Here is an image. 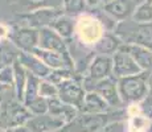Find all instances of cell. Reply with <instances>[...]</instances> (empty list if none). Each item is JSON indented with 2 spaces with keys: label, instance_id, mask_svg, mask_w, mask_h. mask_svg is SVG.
I'll return each mask as SVG.
<instances>
[{
  "label": "cell",
  "instance_id": "obj_21",
  "mask_svg": "<svg viewBox=\"0 0 152 132\" xmlns=\"http://www.w3.org/2000/svg\"><path fill=\"white\" fill-rule=\"evenodd\" d=\"M13 8L19 13L33 12L42 8H62V0H17Z\"/></svg>",
  "mask_w": 152,
  "mask_h": 132
},
{
  "label": "cell",
  "instance_id": "obj_41",
  "mask_svg": "<svg viewBox=\"0 0 152 132\" xmlns=\"http://www.w3.org/2000/svg\"><path fill=\"white\" fill-rule=\"evenodd\" d=\"M5 132H12V128H7V131Z\"/></svg>",
  "mask_w": 152,
  "mask_h": 132
},
{
  "label": "cell",
  "instance_id": "obj_4",
  "mask_svg": "<svg viewBox=\"0 0 152 132\" xmlns=\"http://www.w3.org/2000/svg\"><path fill=\"white\" fill-rule=\"evenodd\" d=\"M82 85L86 91L98 93L114 110H118L122 106H124L123 102H122L121 95H119L118 78H115L114 75L97 82H82Z\"/></svg>",
  "mask_w": 152,
  "mask_h": 132
},
{
  "label": "cell",
  "instance_id": "obj_7",
  "mask_svg": "<svg viewBox=\"0 0 152 132\" xmlns=\"http://www.w3.org/2000/svg\"><path fill=\"white\" fill-rule=\"evenodd\" d=\"M58 86V98L66 104H70L73 107L78 108L81 111L83 104V99L86 95L82 82H80L77 78H69L62 81Z\"/></svg>",
  "mask_w": 152,
  "mask_h": 132
},
{
  "label": "cell",
  "instance_id": "obj_6",
  "mask_svg": "<svg viewBox=\"0 0 152 132\" xmlns=\"http://www.w3.org/2000/svg\"><path fill=\"white\" fill-rule=\"evenodd\" d=\"M39 29L31 26H15L11 28L8 40L19 52L33 53L34 49L39 48Z\"/></svg>",
  "mask_w": 152,
  "mask_h": 132
},
{
  "label": "cell",
  "instance_id": "obj_38",
  "mask_svg": "<svg viewBox=\"0 0 152 132\" xmlns=\"http://www.w3.org/2000/svg\"><path fill=\"white\" fill-rule=\"evenodd\" d=\"M145 132H152V120H151V124H150V127L147 128V131Z\"/></svg>",
  "mask_w": 152,
  "mask_h": 132
},
{
  "label": "cell",
  "instance_id": "obj_23",
  "mask_svg": "<svg viewBox=\"0 0 152 132\" xmlns=\"http://www.w3.org/2000/svg\"><path fill=\"white\" fill-rule=\"evenodd\" d=\"M75 23L77 21H74V17H70L68 15L62 13L52 23L50 28L54 29L60 36H62L68 41L75 34Z\"/></svg>",
  "mask_w": 152,
  "mask_h": 132
},
{
  "label": "cell",
  "instance_id": "obj_31",
  "mask_svg": "<svg viewBox=\"0 0 152 132\" xmlns=\"http://www.w3.org/2000/svg\"><path fill=\"white\" fill-rule=\"evenodd\" d=\"M0 82L7 85L8 87H13L15 83V71L12 65H3L0 69Z\"/></svg>",
  "mask_w": 152,
  "mask_h": 132
},
{
  "label": "cell",
  "instance_id": "obj_39",
  "mask_svg": "<svg viewBox=\"0 0 152 132\" xmlns=\"http://www.w3.org/2000/svg\"><path fill=\"white\" fill-rule=\"evenodd\" d=\"M7 131V128H4V127H1V125H0V132H5Z\"/></svg>",
  "mask_w": 152,
  "mask_h": 132
},
{
  "label": "cell",
  "instance_id": "obj_26",
  "mask_svg": "<svg viewBox=\"0 0 152 132\" xmlns=\"http://www.w3.org/2000/svg\"><path fill=\"white\" fill-rule=\"evenodd\" d=\"M40 83H41V78L28 73L27 86H25V94H24V104L33 101L34 98H37L40 95Z\"/></svg>",
  "mask_w": 152,
  "mask_h": 132
},
{
  "label": "cell",
  "instance_id": "obj_1",
  "mask_svg": "<svg viewBox=\"0 0 152 132\" xmlns=\"http://www.w3.org/2000/svg\"><path fill=\"white\" fill-rule=\"evenodd\" d=\"M148 73H139L135 75L118 78V90L123 104H134L143 102L150 94L148 89Z\"/></svg>",
  "mask_w": 152,
  "mask_h": 132
},
{
  "label": "cell",
  "instance_id": "obj_28",
  "mask_svg": "<svg viewBox=\"0 0 152 132\" xmlns=\"http://www.w3.org/2000/svg\"><path fill=\"white\" fill-rule=\"evenodd\" d=\"M25 106H27L29 112H31L33 116L44 115V114H48V111H49L48 99L44 98V96H41V95H39L37 98H34L33 101L25 103Z\"/></svg>",
  "mask_w": 152,
  "mask_h": 132
},
{
  "label": "cell",
  "instance_id": "obj_8",
  "mask_svg": "<svg viewBox=\"0 0 152 132\" xmlns=\"http://www.w3.org/2000/svg\"><path fill=\"white\" fill-rule=\"evenodd\" d=\"M113 75V57L95 54L89 65L82 82H97Z\"/></svg>",
  "mask_w": 152,
  "mask_h": 132
},
{
  "label": "cell",
  "instance_id": "obj_44",
  "mask_svg": "<svg viewBox=\"0 0 152 132\" xmlns=\"http://www.w3.org/2000/svg\"><path fill=\"white\" fill-rule=\"evenodd\" d=\"M128 132H135V131H128Z\"/></svg>",
  "mask_w": 152,
  "mask_h": 132
},
{
  "label": "cell",
  "instance_id": "obj_16",
  "mask_svg": "<svg viewBox=\"0 0 152 132\" xmlns=\"http://www.w3.org/2000/svg\"><path fill=\"white\" fill-rule=\"evenodd\" d=\"M19 61L21 62V65L27 69L28 73L37 75V77H40L41 79L48 78L49 74L52 73L50 67L46 66L34 53L20 52L19 53Z\"/></svg>",
  "mask_w": 152,
  "mask_h": 132
},
{
  "label": "cell",
  "instance_id": "obj_36",
  "mask_svg": "<svg viewBox=\"0 0 152 132\" xmlns=\"http://www.w3.org/2000/svg\"><path fill=\"white\" fill-rule=\"evenodd\" d=\"M147 82H148V89H150V94H152V73H151V74H148Z\"/></svg>",
  "mask_w": 152,
  "mask_h": 132
},
{
  "label": "cell",
  "instance_id": "obj_13",
  "mask_svg": "<svg viewBox=\"0 0 152 132\" xmlns=\"http://www.w3.org/2000/svg\"><path fill=\"white\" fill-rule=\"evenodd\" d=\"M40 37H39V48L46 49V50H54V52H69L68 41L62 36L57 33L50 26H44L39 29Z\"/></svg>",
  "mask_w": 152,
  "mask_h": 132
},
{
  "label": "cell",
  "instance_id": "obj_12",
  "mask_svg": "<svg viewBox=\"0 0 152 132\" xmlns=\"http://www.w3.org/2000/svg\"><path fill=\"white\" fill-rule=\"evenodd\" d=\"M139 3V0H114V1L102 4L101 8L106 13H109L113 19L121 23L132 17L134 11L138 7Z\"/></svg>",
  "mask_w": 152,
  "mask_h": 132
},
{
  "label": "cell",
  "instance_id": "obj_25",
  "mask_svg": "<svg viewBox=\"0 0 152 132\" xmlns=\"http://www.w3.org/2000/svg\"><path fill=\"white\" fill-rule=\"evenodd\" d=\"M131 19L136 23H152V0L140 1Z\"/></svg>",
  "mask_w": 152,
  "mask_h": 132
},
{
  "label": "cell",
  "instance_id": "obj_19",
  "mask_svg": "<svg viewBox=\"0 0 152 132\" xmlns=\"http://www.w3.org/2000/svg\"><path fill=\"white\" fill-rule=\"evenodd\" d=\"M32 114L29 112L27 106L16 99L15 102H11L8 106V112H7V123L8 127H17V125H25L32 118Z\"/></svg>",
  "mask_w": 152,
  "mask_h": 132
},
{
  "label": "cell",
  "instance_id": "obj_24",
  "mask_svg": "<svg viewBox=\"0 0 152 132\" xmlns=\"http://www.w3.org/2000/svg\"><path fill=\"white\" fill-rule=\"evenodd\" d=\"M86 0H62L64 13L70 17H80L87 11Z\"/></svg>",
  "mask_w": 152,
  "mask_h": 132
},
{
  "label": "cell",
  "instance_id": "obj_2",
  "mask_svg": "<svg viewBox=\"0 0 152 132\" xmlns=\"http://www.w3.org/2000/svg\"><path fill=\"white\" fill-rule=\"evenodd\" d=\"M114 33L121 37L123 44H135L152 49V23H136L128 19L118 23Z\"/></svg>",
  "mask_w": 152,
  "mask_h": 132
},
{
  "label": "cell",
  "instance_id": "obj_22",
  "mask_svg": "<svg viewBox=\"0 0 152 132\" xmlns=\"http://www.w3.org/2000/svg\"><path fill=\"white\" fill-rule=\"evenodd\" d=\"M12 66L15 71V83H13L15 96H16V99L19 102L24 103V94H25V86H27V79H28V71L21 65L19 58L13 61Z\"/></svg>",
  "mask_w": 152,
  "mask_h": 132
},
{
  "label": "cell",
  "instance_id": "obj_5",
  "mask_svg": "<svg viewBox=\"0 0 152 132\" xmlns=\"http://www.w3.org/2000/svg\"><path fill=\"white\" fill-rule=\"evenodd\" d=\"M116 112H106V114H82L77 116L72 123H69V127L73 132H97L101 130L107 123L114 122V120H122L113 118Z\"/></svg>",
  "mask_w": 152,
  "mask_h": 132
},
{
  "label": "cell",
  "instance_id": "obj_18",
  "mask_svg": "<svg viewBox=\"0 0 152 132\" xmlns=\"http://www.w3.org/2000/svg\"><path fill=\"white\" fill-rule=\"evenodd\" d=\"M48 104H49V114L57 116V118L62 119L66 123V125L69 123H72L73 120L77 118L81 114V111L78 108L73 107L70 104H66L65 102H62L60 98H52L48 99Z\"/></svg>",
  "mask_w": 152,
  "mask_h": 132
},
{
  "label": "cell",
  "instance_id": "obj_33",
  "mask_svg": "<svg viewBox=\"0 0 152 132\" xmlns=\"http://www.w3.org/2000/svg\"><path fill=\"white\" fill-rule=\"evenodd\" d=\"M10 32H11V28H8V26L4 25V24H0V41L8 40Z\"/></svg>",
  "mask_w": 152,
  "mask_h": 132
},
{
  "label": "cell",
  "instance_id": "obj_45",
  "mask_svg": "<svg viewBox=\"0 0 152 132\" xmlns=\"http://www.w3.org/2000/svg\"><path fill=\"white\" fill-rule=\"evenodd\" d=\"M0 114H1V111H0Z\"/></svg>",
  "mask_w": 152,
  "mask_h": 132
},
{
  "label": "cell",
  "instance_id": "obj_40",
  "mask_svg": "<svg viewBox=\"0 0 152 132\" xmlns=\"http://www.w3.org/2000/svg\"><path fill=\"white\" fill-rule=\"evenodd\" d=\"M110 1H114V0H103V4H106V3H110Z\"/></svg>",
  "mask_w": 152,
  "mask_h": 132
},
{
  "label": "cell",
  "instance_id": "obj_3",
  "mask_svg": "<svg viewBox=\"0 0 152 132\" xmlns=\"http://www.w3.org/2000/svg\"><path fill=\"white\" fill-rule=\"evenodd\" d=\"M104 32L106 29L93 13H83L82 16L78 17L75 23V34L80 39V42L85 46H93L103 36Z\"/></svg>",
  "mask_w": 152,
  "mask_h": 132
},
{
  "label": "cell",
  "instance_id": "obj_42",
  "mask_svg": "<svg viewBox=\"0 0 152 132\" xmlns=\"http://www.w3.org/2000/svg\"><path fill=\"white\" fill-rule=\"evenodd\" d=\"M1 67H3V63H1V62H0V69H1Z\"/></svg>",
  "mask_w": 152,
  "mask_h": 132
},
{
  "label": "cell",
  "instance_id": "obj_11",
  "mask_svg": "<svg viewBox=\"0 0 152 132\" xmlns=\"http://www.w3.org/2000/svg\"><path fill=\"white\" fill-rule=\"evenodd\" d=\"M33 53L52 70L56 69H73L74 62L70 52H54V50H46V49L36 48Z\"/></svg>",
  "mask_w": 152,
  "mask_h": 132
},
{
  "label": "cell",
  "instance_id": "obj_34",
  "mask_svg": "<svg viewBox=\"0 0 152 132\" xmlns=\"http://www.w3.org/2000/svg\"><path fill=\"white\" fill-rule=\"evenodd\" d=\"M86 4L89 8H97L103 4V0H86Z\"/></svg>",
  "mask_w": 152,
  "mask_h": 132
},
{
  "label": "cell",
  "instance_id": "obj_43",
  "mask_svg": "<svg viewBox=\"0 0 152 132\" xmlns=\"http://www.w3.org/2000/svg\"><path fill=\"white\" fill-rule=\"evenodd\" d=\"M0 104H1V95H0Z\"/></svg>",
  "mask_w": 152,
  "mask_h": 132
},
{
  "label": "cell",
  "instance_id": "obj_17",
  "mask_svg": "<svg viewBox=\"0 0 152 132\" xmlns=\"http://www.w3.org/2000/svg\"><path fill=\"white\" fill-rule=\"evenodd\" d=\"M123 45L122 39L114 32H104L103 36L93 45V50L95 54H103L113 57Z\"/></svg>",
  "mask_w": 152,
  "mask_h": 132
},
{
  "label": "cell",
  "instance_id": "obj_10",
  "mask_svg": "<svg viewBox=\"0 0 152 132\" xmlns=\"http://www.w3.org/2000/svg\"><path fill=\"white\" fill-rule=\"evenodd\" d=\"M62 13V8H42V9L33 11V12L20 13V17L27 21V26L40 29L44 26H50L52 23Z\"/></svg>",
  "mask_w": 152,
  "mask_h": 132
},
{
  "label": "cell",
  "instance_id": "obj_35",
  "mask_svg": "<svg viewBox=\"0 0 152 132\" xmlns=\"http://www.w3.org/2000/svg\"><path fill=\"white\" fill-rule=\"evenodd\" d=\"M12 132H32L27 125H17V127H12Z\"/></svg>",
  "mask_w": 152,
  "mask_h": 132
},
{
  "label": "cell",
  "instance_id": "obj_27",
  "mask_svg": "<svg viewBox=\"0 0 152 132\" xmlns=\"http://www.w3.org/2000/svg\"><path fill=\"white\" fill-rule=\"evenodd\" d=\"M151 124V119L144 114H139V115H134L128 118V131H135V132H145L147 128Z\"/></svg>",
  "mask_w": 152,
  "mask_h": 132
},
{
  "label": "cell",
  "instance_id": "obj_29",
  "mask_svg": "<svg viewBox=\"0 0 152 132\" xmlns=\"http://www.w3.org/2000/svg\"><path fill=\"white\" fill-rule=\"evenodd\" d=\"M40 95L46 99L58 98V86L52 81H49L48 78H44L40 83Z\"/></svg>",
  "mask_w": 152,
  "mask_h": 132
},
{
  "label": "cell",
  "instance_id": "obj_37",
  "mask_svg": "<svg viewBox=\"0 0 152 132\" xmlns=\"http://www.w3.org/2000/svg\"><path fill=\"white\" fill-rule=\"evenodd\" d=\"M8 89H10V87H8V86H7V85H3V83H1V82H0V95H1V94H3V93H4V91H5V90H8Z\"/></svg>",
  "mask_w": 152,
  "mask_h": 132
},
{
  "label": "cell",
  "instance_id": "obj_9",
  "mask_svg": "<svg viewBox=\"0 0 152 132\" xmlns=\"http://www.w3.org/2000/svg\"><path fill=\"white\" fill-rule=\"evenodd\" d=\"M142 73V69L135 62L132 55L128 52L119 49L113 55V75L115 78H123L128 75H135Z\"/></svg>",
  "mask_w": 152,
  "mask_h": 132
},
{
  "label": "cell",
  "instance_id": "obj_14",
  "mask_svg": "<svg viewBox=\"0 0 152 132\" xmlns=\"http://www.w3.org/2000/svg\"><path fill=\"white\" fill-rule=\"evenodd\" d=\"M25 125L32 132H54L57 130L64 128L66 125V123L62 119L48 112L44 114V115L32 116Z\"/></svg>",
  "mask_w": 152,
  "mask_h": 132
},
{
  "label": "cell",
  "instance_id": "obj_15",
  "mask_svg": "<svg viewBox=\"0 0 152 132\" xmlns=\"http://www.w3.org/2000/svg\"><path fill=\"white\" fill-rule=\"evenodd\" d=\"M121 49L128 52L132 55V58L142 69V71L148 73V74L152 73V49L147 48V46L135 45V44H123Z\"/></svg>",
  "mask_w": 152,
  "mask_h": 132
},
{
  "label": "cell",
  "instance_id": "obj_30",
  "mask_svg": "<svg viewBox=\"0 0 152 132\" xmlns=\"http://www.w3.org/2000/svg\"><path fill=\"white\" fill-rule=\"evenodd\" d=\"M73 74H74V73H73V69H56V70H52V73L49 74L48 79L56 85H60L61 82L65 81V79L74 78Z\"/></svg>",
  "mask_w": 152,
  "mask_h": 132
},
{
  "label": "cell",
  "instance_id": "obj_20",
  "mask_svg": "<svg viewBox=\"0 0 152 132\" xmlns=\"http://www.w3.org/2000/svg\"><path fill=\"white\" fill-rule=\"evenodd\" d=\"M113 108L110 104L95 91H86L83 99V104L81 108L82 114H106L110 112Z\"/></svg>",
  "mask_w": 152,
  "mask_h": 132
},
{
  "label": "cell",
  "instance_id": "obj_32",
  "mask_svg": "<svg viewBox=\"0 0 152 132\" xmlns=\"http://www.w3.org/2000/svg\"><path fill=\"white\" fill-rule=\"evenodd\" d=\"M126 130H127L126 122H123V120H114V122H110L106 125H103L97 132H126Z\"/></svg>",
  "mask_w": 152,
  "mask_h": 132
}]
</instances>
